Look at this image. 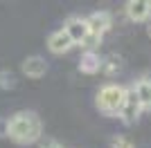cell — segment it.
Here are the masks:
<instances>
[{
	"label": "cell",
	"instance_id": "6da1fadb",
	"mask_svg": "<svg viewBox=\"0 0 151 148\" xmlns=\"http://www.w3.org/2000/svg\"><path fill=\"white\" fill-rule=\"evenodd\" d=\"M41 135H43V123H41L36 112L20 110L14 117L7 119V137L14 144L29 146V144H36L41 139Z\"/></svg>",
	"mask_w": 151,
	"mask_h": 148
},
{
	"label": "cell",
	"instance_id": "7a4b0ae2",
	"mask_svg": "<svg viewBox=\"0 0 151 148\" xmlns=\"http://www.w3.org/2000/svg\"><path fill=\"white\" fill-rule=\"evenodd\" d=\"M126 88L120 83H106V85L99 88V92L95 97V103L99 108V112L108 115V117H117V112L122 108V101H124Z\"/></svg>",
	"mask_w": 151,
	"mask_h": 148
},
{
	"label": "cell",
	"instance_id": "3957f363",
	"mask_svg": "<svg viewBox=\"0 0 151 148\" xmlns=\"http://www.w3.org/2000/svg\"><path fill=\"white\" fill-rule=\"evenodd\" d=\"M140 115H142V105H140L138 97L133 94L131 88H126V94H124V101H122V108H120V112H117V117H120L126 126H131V123H135L140 119Z\"/></svg>",
	"mask_w": 151,
	"mask_h": 148
},
{
	"label": "cell",
	"instance_id": "277c9868",
	"mask_svg": "<svg viewBox=\"0 0 151 148\" xmlns=\"http://www.w3.org/2000/svg\"><path fill=\"white\" fill-rule=\"evenodd\" d=\"M86 25H88V34H93V36L101 38L104 34H106L108 29H111V25H113V16L108 11H93L86 18Z\"/></svg>",
	"mask_w": 151,
	"mask_h": 148
},
{
	"label": "cell",
	"instance_id": "5b68a950",
	"mask_svg": "<svg viewBox=\"0 0 151 148\" xmlns=\"http://www.w3.org/2000/svg\"><path fill=\"white\" fill-rule=\"evenodd\" d=\"M126 18L133 23H145L151 16V0H129L124 5Z\"/></svg>",
	"mask_w": 151,
	"mask_h": 148
},
{
	"label": "cell",
	"instance_id": "8992f818",
	"mask_svg": "<svg viewBox=\"0 0 151 148\" xmlns=\"http://www.w3.org/2000/svg\"><path fill=\"white\" fill-rule=\"evenodd\" d=\"M63 31L70 36L72 45H81L88 36V25H86V18H70L68 23L63 25Z\"/></svg>",
	"mask_w": 151,
	"mask_h": 148
},
{
	"label": "cell",
	"instance_id": "52a82bcc",
	"mask_svg": "<svg viewBox=\"0 0 151 148\" xmlns=\"http://www.w3.org/2000/svg\"><path fill=\"white\" fill-rule=\"evenodd\" d=\"M72 47H75V45H72L70 36L63 31V27L57 29V31H52L50 36H47V49H50L52 54H65V52H70Z\"/></svg>",
	"mask_w": 151,
	"mask_h": 148
},
{
	"label": "cell",
	"instance_id": "ba28073f",
	"mask_svg": "<svg viewBox=\"0 0 151 148\" xmlns=\"http://www.w3.org/2000/svg\"><path fill=\"white\" fill-rule=\"evenodd\" d=\"M20 70H23V74H25L27 79H41L47 72V63L41 56H27L25 61H23V65H20Z\"/></svg>",
	"mask_w": 151,
	"mask_h": 148
},
{
	"label": "cell",
	"instance_id": "9c48e42d",
	"mask_svg": "<svg viewBox=\"0 0 151 148\" xmlns=\"http://www.w3.org/2000/svg\"><path fill=\"white\" fill-rule=\"evenodd\" d=\"M133 94L138 97L140 105H142V112L151 110V79H140L133 83Z\"/></svg>",
	"mask_w": 151,
	"mask_h": 148
},
{
	"label": "cell",
	"instance_id": "30bf717a",
	"mask_svg": "<svg viewBox=\"0 0 151 148\" xmlns=\"http://www.w3.org/2000/svg\"><path fill=\"white\" fill-rule=\"evenodd\" d=\"M79 70L83 74H97L101 70V58L97 52H83V56L79 58Z\"/></svg>",
	"mask_w": 151,
	"mask_h": 148
},
{
	"label": "cell",
	"instance_id": "8fae6325",
	"mask_svg": "<svg viewBox=\"0 0 151 148\" xmlns=\"http://www.w3.org/2000/svg\"><path fill=\"white\" fill-rule=\"evenodd\" d=\"M16 85V79H14L12 72H0V88H14Z\"/></svg>",
	"mask_w": 151,
	"mask_h": 148
},
{
	"label": "cell",
	"instance_id": "7c38bea8",
	"mask_svg": "<svg viewBox=\"0 0 151 148\" xmlns=\"http://www.w3.org/2000/svg\"><path fill=\"white\" fill-rule=\"evenodd\" d=\"M111 148H133V144L126 139V137H115L113 144H111Z\"/></svg>",
	"mask_w": 151,
	"mask_h": 148
},
{
	"label": "cell",
	"instance_id": "4fadbf2b",
	"mask_svg": "<svg viewBox=\"0 0 151 148\" xmlns=\"http://www.w3.org/2000/svg\"><path fill=\"white\" fill-rule=\"evenodd\" d=\"M41 148H63V146L57 142V139H47L45 144H41Z\"/></svg>",
	"mask_w": 151,
	"mask_h": 148
},
{
	"label": "cell",
	"instance_id": "5bb4252c",
	"mask_svg": "<svg viewBox=\"0 0 151 148\" xmlns=\"http://www.w3.org/2000/svg\"><path fill=\"white\" fill-rule=\"evenodd\" d=\"M0 137H7V119L0 117Z\"/></svg>",
	"mask_w": 151,
	"mask_h": 148
},
{
	"label": "cell",
	"instance_id": "9a60e30c",
	"mask_svg": "<svg viewBox=\"0 0 151 148\" xmlns=\"http://www.w3.org/2000/svg\"><path fill=\"white\" fill-rule=\"evenodd\" d=\"M147 34H149V38H151V23L147 25Z\"/></svg>",
	"mask_w": 151,
	"mask_h": 148
}]
</instances>
